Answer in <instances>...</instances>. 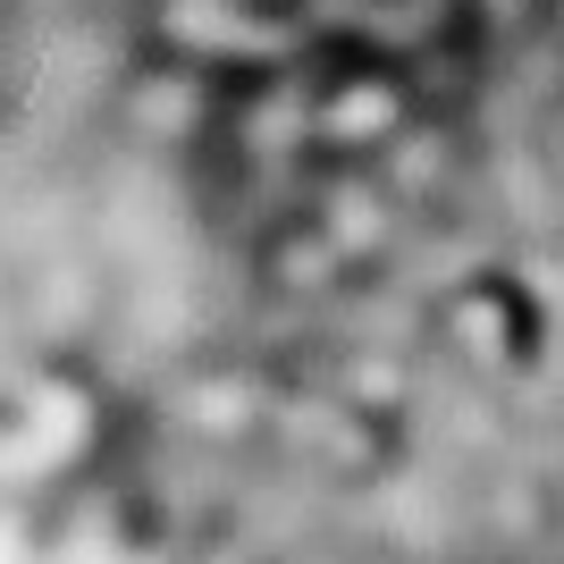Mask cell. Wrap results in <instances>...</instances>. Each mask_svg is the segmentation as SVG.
Returning a JSON list of instances; mask_svg holds the SVG:
<instances>
[{
    "label": "cell",
    "mask_w": 564,
    "mask_h": 564,
    "mask_svg": "<svg viewBox=\"0 0 564 564\" xmlns=\"http://www.w3.org/2000/svg\"><path fill=\"white\" fill-rule=\"evenodd\" d=\"M447 337L464 354H480V337H506V354H514V371H522V362L540 354V304H531L514 279H497V312H480V286H464L447 304Z\"/></svg>",
    "instance_id": "cell-1"
}]
</instances>
